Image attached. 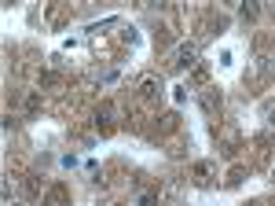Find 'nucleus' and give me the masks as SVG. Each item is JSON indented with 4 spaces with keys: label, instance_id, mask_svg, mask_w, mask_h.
Returning <instances> with one entry per match:
<instances>
[{
    "label": "nucleus",
    "instance_id": "nucleus-1",
    "mask_svg": "<svg viewBox=\"0 0 275 206\" xmlns=\"http://www.w3.org/2000/svg\"><path fill=\"white\" fill-rule=\"evenodd\" d=\"M195 44H184V48L180 52H176V66H191V63H195Z\"/></svg>",
    "mask_w": 275,
    "mask_h": 206
},
{
    "label": "nucleus",
    "instance_id": "nucleus-2",
    "mask_svg": "<svg viewBox=\"0 0 275 206\" xmlns=\"http://www.w3.org/2000/svg\"><path fill=\"white\" fill-rule=\"evenodd\" d=\"M158 88H162V85H158V77H143V81H140V92L147 96V99L158 96Z\"/></svg>",
    "mask_w": 275,
    "mask_h": 206
},
{
    "label": "nucleus",
    "instance_id": "nucleus-3",
    "mask_svg": "<svg viewBox=\"0 0 275 206\" xmlns=\"http://www.w3.org/2000/svg\"><path fill=\"white\" fill-rule=\"evenodd\" d=\"M114 118V107H99V122H110Z\"/></svg>",
    "mask_w": 275,
    "mask_h": 206
},
{
    "label": "nucleus",
    "instance_id": "nucleus-4",
    "mask_svg": "<svg viewBox=\"0 0 275 206\" xmlns=\"http://www.w3.org/2000/svg\"><path fill=\"white\" fill-rule=\"evenodd\" d=\"M271 122H275V107H271Z\"/></svg>",
    "mask_w": 275,
    "mask_h": 206
},
{
    "label": "nucleus",
    "instance_id": "nucleus-5",
    "mask_svg": "<svg viewBox=\"0 0 275 206\" xmlns=\"http://www.w3.org/2000/svg\"><path fill=\"white\" fill-rule=\"evenodd\" d=\"M271 177H275V173H271Z\"/></svg>",
    "mask_w": 275,
    "mask_h": 206
}]
</instances>
